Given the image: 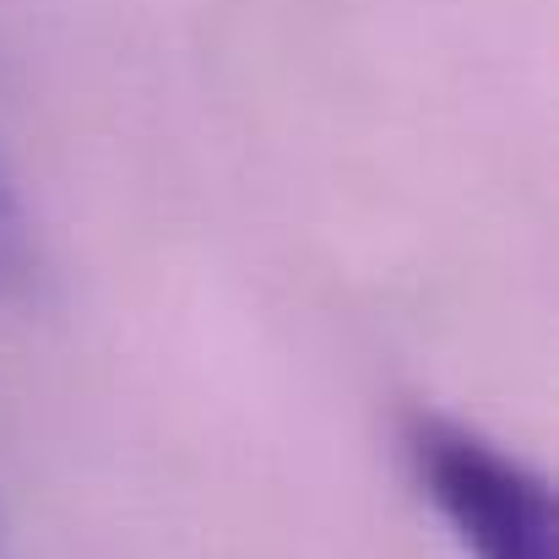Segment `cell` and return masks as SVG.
Returning a JSON list of instances; mask_svg holds the SVG:
<instances>
[{
	"mask_svg": "<svg viewBox=\"0 0 559 559\" xmlns=\"http://www.w3.org/2000/svg\"><path fill=\"white\" fill-rule=\"evenodd\" d=\"M33 266V245H27V217H22V201L11 190L5 175V158H0V294L16 288Z\"/></svg>",
	"mask_w": 559,
	"mask_h": 559,
	"instance_id": "7a4b0ae2",
	"label": "cell"
},
{
	"mask_svg": "<svg viewBox=\"0 0 559 559\" xmlns=\"http://www.w3.org/2000/svg\"><path fill=\"white\" fill-rule=\"evenodd\" d=\"M407 456L424 500L473 559H559L555 495L516 451L445 413L407 418Z\"/></svg>",
	"mask_w": 559,
	"mask_h": 559,
	"instance_id": "6da1fadb",
	"label": "cell"
}]
</instances>
